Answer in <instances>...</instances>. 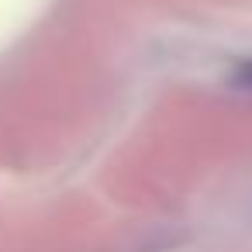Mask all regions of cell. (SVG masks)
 I'll use <instances>...</instances> for the list:
<instances>
[{"mask_svg": "<svg viewBox=\"0 0 252 252\" xmlns=\"http://www.w3.org/2000/svg\"><path fill=\"white\" fill-rule=\"evenodd\" d=\"M238 83H242L245 90H252V63H245V66H242V73H238Z\"/></svg>", "mask_w": 252, "mask_h": 252, "instance_id": "obj_1", "label": "cell"}]
</instances>
